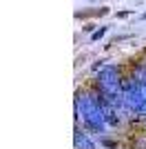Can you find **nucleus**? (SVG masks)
I'll use <instances>...</instances> for the list:
<instances>
[{
	"label": "nucleus",
	"instance_id": "nucleus-4",
	"mask_svg": "<svg viewBox=\"0 0 146 149\" xmlns=\"http://www.w3.org/2000/svg\"><path fill=\"white\" fill-rule=\"evenodd\" d=\"M140 89H142V96H144V102H146V82H140Z\"/></svg>",
	"mask_w": 146,
	"mask_h": 149
},
{
	"label": "nucleus",
	"instance_id": "nucleus-2",
	"mask_svg": "<svg viewBox=\"0 0 146 149\" xmlns=\"http://www.w3.org/2000/svg\"><path fill=\"white\" fill-rule=\"evenodd\" d=\"M73 143H75V149H95V143H93V140L86 136V134H82L80 129H75Z\"/></svg>",
	"mask_w": 146,
	"mask_h": 149
},
{
	"label": "nucleus",
	"instance_id": "nucleus-1",
	"mask_svg": "<svg viewBox=\"0 0 146 149\" xmlns=\"http://www.w3.org/2000/svg\"><path fill=\"white\" fill-rule=\"evenodd\" d=\"M75 109H78V116H82L86 129L95 131V134H102L104 131V113H102V105H100V98L91 96V93H84L75 100Z\"/></svg>",
	"mask_w": 146,
	"mask_h": 149
},
{
	"label": "nucleus",
	"instance_id": "nucleus-3",
	"mask_svg": "<svg viewBox=\"0 0 146 149\" xmlns=\"http://www.w3.org/2000/svg\"><path fill=\"white\" fill-rule=\"evenodd\" d=\"M106 33V27H100L97 31H93V36H91V40H100V38Z\"/></svg>",
	"mask_w": 146,
	"mask_h": 149
}]
</instances>
